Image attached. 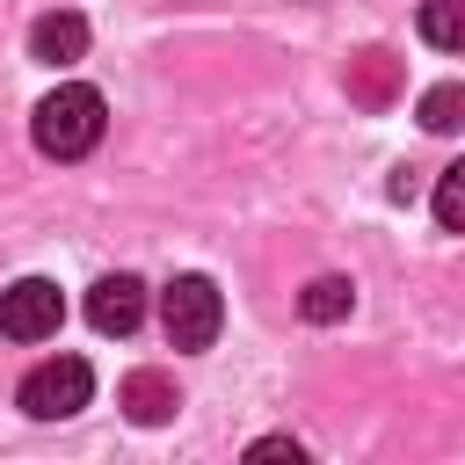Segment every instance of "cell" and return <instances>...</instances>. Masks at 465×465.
Segmentation results:
<instances>
[{"label":"cell","mask_w":465,"mask_h":465,"mask_svg":"<svg viewBox=\"0 0 465 465\" xmlns=\"http://www.w3.org/2000/svg\"><path fill=\"white\" fill-rule=\"evenodd\" d=\"M102 124H109V102L87 80H58L29 116V138H36L44 160H80V153L102 145Z\"/></svg>","instance_id":"1"},{"label":"cell","mask_w":465,"mask_h":465,"mask_svg":"<svg viewBox=\"0 0 465 465\" xmlns=\"http://www.w3.org/2000/svg\"><path fill=\"white\" fill-rule=\"evenodd\" d=\"M160 327H167L174 349H211L218 327H225V298H218V283L196 276V269L174 276V283L160 291Z\"/></svg>","instance_id":"2"},{"label":"cell","mask_w":465,"mask_h":465,"mask_svg":"<svg viewBox=\"0 0 465 465\" xmlns=\"http://www.w3.org/2000/svg\"><path fill=\"white\" fill-rule=\"evenodd\" d=\"M22 414L29 421H73L87 400H94V371L80 363V356H51V363H36L29 378H22Z\"/></svg>","instance_id":"3"},{"label":"cell","mask_w":465,"mask_h":465,"mask_svg":"<svg viewBox=\"0 0 465 465\" xmlns=\"http://www.w3.org/2000/svg\"><path fill=\"white\" fill-rule=\"evenodd\" d=\"M58 320H65V298H58L51 276H22V283L0 291V334L7 341H51Z\"/></svg>","instance_id":"4"},{"label":"cell","mask_w":465,"mask_h":465,"mask_svg":"<svg viewBox=\"0 0 465 465\" xmlns=\"http://www.w3.org/2000/svg\"><path fill=\"white\" fill-rule=\"evenodd\" d=\"M138 320H145V283H138V276L116 269V276H102V283L87 291V327H94V334H131Z\"/></svg>","instance_id":"5"},{"label":"cell","mask_w":465,"mask_h":465,"mask_svg":"<svg viewBox=\"0 0 465 465\" xmlns=\"http://www.w3.org/2000/svg\"><path fill=\"white\" fill-rule=\"evenodd\" d=\"M29 58L51 65V73L80 65V58H87V22H80L73 7H65V15H36V29H29Z\"/></svg>","instance_id":"6"},{"label":"cell","mask_w":465,"mask_h":465,"mask_svg":"<svg viewBox=\"0 0 465 465\" xmlns=\"http://www.w3.org/2000/svg\"><path fill=\"white\" fill-rule=\"evenodd\" d=\"M116 407H124L138 429H160V421H174L182 400H174V378H167V371H131L124 392H116Z\"/></svg>","instance_id":"7"},{"label":"cell","mask_w":465,"mask_h":465,"mask_svg":"<svg viewBox=\"0 0 465 465\" xmlns=\"http://www.w3.org/2000/svg\"><path fill=\"white\" fill-rule=\"evenodd\" d=\"M392 94H400V58H392V51H363V58L349 65V102L385 109Z\"/></svg>","instance_id":"8"},{"label":"cell","mask_w":465,"mask_h":465,"mask_svg":"<svg viewBox=\"0 0 465 465\" xmlns=\"http://www.w3.org/2000/svg\"><path fill=\"white\" fill-rule=\"evenodd\" d=\"M298 312H305L312 327H334V320L356 312V283H349V276H312V283L298 291Z\"/></svg>","instance_id":"9"},{"label":"cell","mask_w":465,"mask_h":465,"mask_svg":"<svg viewBox=\"0 0 465 465\" xmlns=\"http://www.w3.org/2000/svg\"><path fill=\"white\" fill-rule=\"evenodd\" d=\"M421 44L465 58V0H421Z\"/></svg>","instance_id":"10"},{"label":"cell","mask_w":465,"mask_h":465,"mask_svg":"<svg viewBox=\"0 0 465 465\" xmlns=\"http://www.w3.org/2000/svg\"><path fill=\"white\" fill-rule=\"evenodd\" d=\"M414 116H421V131H458V124H465V87H458V80L429 87V94L414 102Z\"/></svg>","instance_id":"11"},{"label":"cell","mask_w":465,"mask_h":465,"mask_svg":"<svg viewBox=\"0 0 465 465\" xmlns=\"http://www.w3.org/2000/svg\"><path fill=\"white\" fill-rule=\"evenodd\" d=\"M436 218H443V232H465V160H450L436 174Z\"/></svg>","instance_id":"12"},{"label":"cell","mask_w":465,"mask_h":465,"mask_svg":"<svg viewBox=\"0 0 465 465\" xmlns=\"http://www.w3.org/2000/svg\"><path fill=\"white\" fill-rule=\"evenodd\" d=\"M247 458H254V465H269V458H291V465H298L305 443H291V436H262V443H247Z\"/></svg>","instance_id":"13"}]
</instances>
